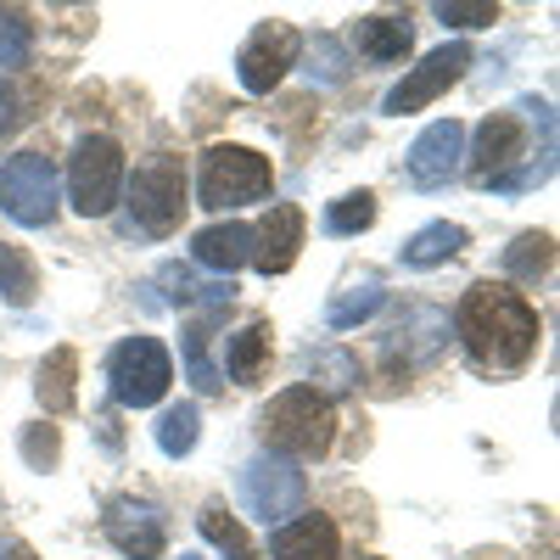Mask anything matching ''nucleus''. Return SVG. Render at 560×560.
<instances>
[{
    "instance_id": "obj_35",
    "label": "nucleus",
    "mask_w": 560,
    "mask_h": 560,
    "mask_svg": "<svg viewBox=\"0 0 560 560\" xmlns=\"http://www.w3.org/2000/svg\"><path fill=\"white\" fill-rule=\"evenodd\" d=\"M7 124H12V90L0 84V129H7Z\"/></svg>"
},
{
    "instance_id": "obj_30",
    "label": "nucleus",
    "mask_w": 560,
    "mask_h": 560,
    "mask_svg": "<svg viewBox=\"0 0 560 560\" xmlns=\"http://www.w3.org/2000/svg\"><path fill=\"white\" fill-rule=\"evenodd\" d=\"M308 376H314L325 393H348V387L359 382V359L342 353V348H314V353H308ZM325 393H319V398H325Z\"/></svg>"
},
{
    "instance_id": "obj_22",
    "label": "nucleus",
    "mask_w": 560,
    "mask_h": 560,
    "mask_svg": "<svg viewBox=\"0 0 560 560\" xmlns=\"http://www.w3.org/2000/svg\"><path fill=\"white\" fill-rule=\"evenodd\" d=\"M269 319H253V325H242L236 337H230V353H224V370H230V382H258L264 376V359H269ZM219 370V376H224Z\"/></svg>"
},
{
    "instance_id": "obj_20",
    "label": "nucleus",
    "mask_w": 560,
    "mask_h": 560,
    "mask_svg": "<svg viewBox=\"0 0 560 560\" xmlns=\"http://www.w3.org/2000/svg\"><path fill=\"white\" fill-rule=\"evenodd\" d=\"M465 224H448V219H438V224H427V230H415V236L404 242V264L409 269H438V264H448L454 253H465Z\"/></svg>"
},
{
    "instance_id": "obj_19",
    "label": "nucleus",
    "mask_w": 560,
    "mask_h": 560,
    "mask_svg": "<svg viewBox=\"0 0 560 560\" xmlns=\"http://www.w3.org/2000/svg\"><path fill=\"white\" fill-rule=\"evenodd\" d=\"M443 337H448V314H438V308H409L404 314V325L393 331V342H387V353L398 359H432L438 348H443Z\"/></svg>"
},
{
    "instance_id": "obj_5",
    "label": "nucleus",
    "mask_w": 560,
    "mask_h": 560,
    "mask_svg": "<svg viewBox=\"0 0 560 560\" xmlns=\"http://www.w3.org/2000/svg\"><path fill=\"white\" fill-rule=\"evenodd\" d=\"M269 191H275V168H269L264 152H253V147H208L202 152V168H197L202 208L230 213V208L264 202Z\"/></svg>"
},
{
    "instance_id": "obj_32",
    "label": "nucleus",
    "mask_w": 560,
    "mask_h": 560,
    "mask_svg": "<svg viewBox=\"0 0 560 560\" xmlns=\"http://www.w3.org/2000/svg\"><path fill=\"white\" fill-rule=\"evenodd\" d=\"M28 51H34V28H28V18H23L18 7H0V73H7V68H23Z\"/></svg>"
},
{
    "instance_id": "obj_14",
    "label": "nucleus",
    "mask_w": 560,
    "mask_h": 560,
    "mask_svg": "<svg viewBox=\"0 0 560 560\" xmlns=\"http://www.w3.org/2000/svg\"><path fill=\"white\" fill-rule=\"evenodd\" d=\"M298 247H303V208H292V202L269 208V219L253 230V264H258V275H287L298 264Z\"/></svg>"
},
{
    "instance_id": "obj_31",
    "label": "nucleus",
    "mask_w": 560,
    "mask_h": 560,
    "mask_svg": "<svg viewBox=\"0 0 560 560\" xmlns=\"http://www.w3.org/2000/svg\"><path fill=\"white\" fill-rule=\"evenodd\" d=\"M303 62H308L303 73L319 79V84H342V79H348V51H342L331 34H314V39L303 45Z\"/></svg>"
},
{
    "instance_id": "obj_11",
    "label": "nucleus",
    "mask_w": 560,
    "mask_h": 560,
    "mask_svg": "<svg viewBox=\"0 0 560 560\" xmlns=\"http://www.w3.org/2000/svg\"><path fill=\"white\" fill-rule=\"evenodd\" d=\"M465 68H471V45H438V51L420 62V68H409L393 90H387V102H382V113H393V118H404V113H420V107H432L448 84H459L465 79Z\"/></svg>"
},
{
    "instance_id": "obj_8",
    "label": "nucleus",
    "mask_w": 560,
    "mask_h": 560,
    "mask_svg": "<svg viewBox=\"0 0 560 560\" xmlns=\"http://www.w3.org/2000/svg\"><path fill=\"white\" fill-rule=\"evenodd\" d=\"M0 213L23 230L57 219V163L45 152H12L0 163Z\"/></svg>"
},
{
    "instance_id": "obj_24",
    "label": "nucleus",
    "mask_w": 560,
    "mask_h": 560,
    "mask_svg": "<svg viewBox=\"0 0 560 560\" xmlns=\"http://www.w3.org/2000/svg\"><path fill=\"white\" fill-rule=\"evenodd\" d=\"M549 264H555V242L544 236V230H527V236H516L504 247V275L527 280V287H538V280L549 275Z\"/></svg>"
},
{
    "instance_id": "obj_28",
    "label": "nucleus",
    "mask_w": 560,
    "mask_h": 560,
    "mask_svg": "<svg viewBox=\"0 0 560 560\" xmlns=\"http://www.w3.org/2000/svg\"><path fill=\"white\" fill-rule=\"evenodd\" d=\"M197 438H202V415H197V404H174V409L158 415V448H163L168 459H185V454L197 448Z\"/></svg>"
},
{
    "instance_id": "obj_3",
    "label": "nucleus",
    "mask_w": 560,
    "mask_h": 560,
    "mask_svg": "<svg viewBox=\"0 0 560 560\" xmlns=\"http://www.w3.org/2000/svg\"><path fill=\"white\" fill-rule=\"evenodd\" d=\"M258 432L269 443V454L280 459H319V454H331L337 443V415L331 404H325L314 387H287V393H275L269 409L258 415Z\"/></svg>"
},
{
    "instance_id": "obj_15",
    "label": "nucleus",
    "mask_w": 560,
    "mask_h": 560,
    "mask_svg": "<svg viewBox=\"0 0 560 560\" xmlns=\"http://www.w3.org/2000/svg\"><path fill=\"white\" fill-rule=\"evenodd\" d=\"M342 538H337V522L331 516H298V522H280L275 538H269V560H337Z\"/></svg>"
},
{
    "instance_id": "obj_27",
    "label": "nucleus",
    "mask_w": 560,
    "mask_h": 560,
    "mask_svg": "<svg viewBox=\"0 0 560 560\" xmlns=\"http://www.w3.org/2000/svg\"><path fill=\"white\" fill-rule=\"evenodd\" d=\"M197 527H202V538H208V544H219V549H224V560H264V555L253 549V538L242 533V522L230 516L224 504H208L202 516H197Z\"/></svg>"
},
{
    "instance_id": "obj_16",
    "label": "nucleus",
    "mask_w": 560,
    "mask_h": 560,
    "mask_svg": "<svg viewBox=\"0 0 560 560\" xmlns=\"http://www.w3.org/2000/svg\"><path fill=\"white\" fill-rule=\"evenodd\" d=\"M191 258L202 264V269H219L224 280L236 275V269H247L253 264V224H208V230H197L191 236Z\"/></svg>"
},
{
    "instance_id": "obj_29",
    "label": "nucleus",
    "mask_w": 560,
    "mask_h": 560,
    "mask_svg": "<svg viewBox=\"0 0 560 560\" xmlns=\"http://www.w3.org/2000/svg\"><path fill=\"white\" fill-rule=\"evenodd\" d=\"M376 224V197L370 191H348L337 202H325V236H359Z\"/></svg>"
},
{
    "instance_id": "obj_21",
    "label": "nucleus",
    "mask_w": 560,
    "mask_h": 560,
    "mask_svg": "<svg viewBox=\"0 0 560 560\" xmlns=\"http://www.w3.org/2000/svg\"><path fill=\"white\" fill-rule=\"evenodd\" d=\"M73 376H79V353H73V348H57L51 359L39 364V382H34V393H39L45 415H68V409L79 404Z\"/></svg>"
},
{
    "instance_id": "obj_9",
    "label": "nucleus",
    "mask_w": 560,
    "mask_h": 560,
    "mask_svg": "<svg viewBox=\"0 0 560 560\" xmlns=\"http://www.w3.org/2000/svg\"><path fill=\"white\" fill-rule=\"evenodd\" d=\"M298 51H303V34L292 23H258L247 39H242V51H236V79L242 90H253V96H269V90L287 79V68H298Z\"/></svg>"
},
{
    "instance_id": "obj_6",
    "label": "nucleus",
    "mask_w": 560,
    "mask_h": 560,
    "mask_svg": "<svg viewBox=\"0 0 560 560\" xmlns=\"http://www.w3.org/2000/svg\"><path fill=\"white\" fill-rule=\"evenodd\" d=\"M68 197L84 219H107L124 197V147L113 135H84L68 158Z\"/></svg>"
},
{
    "instance_id": "obj_10",
    "label": "nucleus",
    "mask_w": 560,
    "mask_h": 560,
    "mask_svg": "<svg viewBox=\"0 0 560 560\" xmlns=\"http://www.w3.org/2000/svg\"><path fill=\"white\" fill-rule=\"evenodd\" d=\"M303 493H308V482H303V471H298L292 459L258 454V459L242 465V504L253 510L258 522H287V516H298Z\"/></svg>"
},
{
    "instance_id": "obj_2",
    "label": "nucleus",
    "mask_w": 560,
    "mask_h": 560,
    "mask_svg": "<svg viewBox=\"0 0 560 560\" xmlns=\"http://www.w3.org/2000/svg\"><path fill=\"white\" fill-rule=\"evenodd\" d=\"M522 113H493L482 118L477 129V152H471V179L488 185V191H533V185H544L555 174V147H527L522 135Z\"/></svg>"
},
{
    "instance_id": "obj_25",
    "label": "nucleus",
    "mask_w": 560,
    "mask_h": 560,
    "mask_svg": "<svg viewBox=\"0 0 560 560\" xmlns=\"http://www.w3.org/2000/svg\"><path fill=\"white\" fill-rule=\"evenodd\" d=\"M34 292H39V269H34V258H28L23 247H12V242H0V298H7L12 308H28Z\"/></svg>"
},
{
    "instance_id": "obj_23",
    "label": "nucleus",
    "mask_w": 560,
    "mask_h": 560,
    "mask_svg": "<svg viewBox=\"0 0 560 560\" xmlns=\"http://www.w3.org/2000/svg\"><path fill=\"white\" fill-rule=\"evenodd\" d=\"M382 303H387L382 280H359V287H348V292H337L331 303H325V325H331V331H353V325H364Z\"/></svg>"
},
{
    "instance_id": "obj_17",
    "label": "nucleus",
    "mask_w": 560,
    "mask_h": 560,
    "mask_svg": "<svg viewBox=\"0 0 560 560\" xmlns=\"http://www.w3.org/2000/svg\"><path fill=\"white\" fill-rule=\"evenodd\" d=\"M158 287L174 308H191V303H208V308H224L236 298V280H202L191 264H163L158 269Z\"/></svg>"
},
{
    "instance_id": "obj_34",
    "label": "nucleus",
    "mask_w": 560,
    "mask_h": 560,
    "mask_svg": "<svg viewBox=\"0 0 560 560\" xmlns=\"http://www.w3.org/2000/svg\"><path fill=\"white\" fill-rule=\"evenodd\" d=\"M23 454H28L34 465H51V459H57V432H45V438L28 432V438H23Z\"/></svg>"
},
{
    "instance_id": "obj_7",
    "label": "nucleus",
    "mask_w": 560,
    "mask_h": 560,
    "mask_svg": "<svg viewBox=\"0 0 560 560\" xmlns=\"http://www.w3.org/2000/svg\"><path fill=\"white\" fill-rule=\"evenodd\" d=\"M174 382V359L158 337H124L113 353H107V393L124 404V409H152L163 404Z\"/></svg>"
},
{
    "instance_id": "obj_33",
    "label": "nucleus",
    "mask_w": 560,
    "mask_h": 560,
    "mask_svg": "<svg viewBox=\"0 0 560 560\" xmlns=\"http://www.w3.org/2000/svg\"><path fill=\"white\" fill-rule=\"evenodd\" d=\"M438 18L443 23H454V28H488V23H499V7H438Z\"/></svg>"
},
{
    "instance_id": "obj_26",
    "label": "nucleus",
    "mask_w": 560,
    "mask_h": 560,
    "mask_svg": "<svg viewBox=\"0 0 560 560\" xmlns=\"http://www.w3.org/2000/svg\"><path fill=\"white\" fill-rule=\"evenodd\" d=\"M213 325H219V308H208L202 319H191V331H185V370H191V382H197L202 393H219V387H224V376H219L213 359H208Z\"/></svg>"
},
{
    "instance_id": "obj_12",
    "label": "nucleus",
    "mask_w": 560,
    "mask_h": 560,
    "mask_svg": "<svg viewBox=\"0 0 560 560\" xmlns=\"http://www.w3.org/2000/svg\"><path fill=\"white\" fill-rule=\"evenodd\" d=\"M459 158H465V124L459 118H438L415 135V147L404 158V174L409 185H420V191H438V185H448L459 174Z\"/></svg>"
},
{
    "instance_id": "obj_4",
    "label": "nucleus",
    "mask_w": 560,
    "mask_h": 560,
    "mask_svg": "<svg viewBox=\"0 0 560 560\" xmlns=\"http://www.w3.org/2000/svg\"><path fill=\"white\" fill-rule=\"evenodd\" d=\"M124 230L129 236H168V230H179V213H185V163L158 152L147 158L135 174H124Z\"/></svg>"
},
{
    "instance_id": "obj_13",
    "label": "nucleus",
    "mask_w": 560,
    "mask_h": 560,
    "mask_svg": "<svg viewBox=\"0 0 560 560\" xmlns=\"http://www.w3.org/2000/svg\"><path fill=\"white\" fill-rule=\"evenodd\" d=\"M102 527H107L113 549L129 555V560H158L163 544H168L163 510H158L152 499H129V493L113 499V504H107V516H102Z\"/></svg>"
},
{
    "instance_id": "obj_18",
    "label": "nucleus",
    "mask_w": 560,
    "mask_h": 560,
    "mask_svg": "<svg viewBox=\"0 0 560 560\" xmlns=\"http://www.w3.org/2000/svg\"><path fill=\"white\" fill-rule=\"evenodd\" d=\"M353 45H359V57H370V62H404L409 45H415V28H409V18H359L353 23Z\"/></svg>"
},
{
    "instance_id": "obj_1",
    "label": "nucleus",
    "mask_w": 560,
    "mask_h": 560,
    "mask_svg": "<svg viewBox=\"0 0 560 560\" xmlns=\"http://www.w3.org/2000/svg\"><path fill=\"white\" fill-rule=\"evenodd\" d=\"M454 331L477 364L522 370L538 348V308L510 280H477V287H465L454 308Z\"/></svg>"
},
{
    "instance_id": "obj_36",
    "label": "nucleus",
    "mask_w": 560,
    "mask_h": 560,
    "mask_svg": "<svg viewBox=\"0 0 560 560\" xmlns=\"http://www.w3.org/2000/svg\"><path fill=\"white\" fill-rule=\"evenodd\" d=\"M179 560H202V555H179Z\"/></svg>"
}]
</instances>
